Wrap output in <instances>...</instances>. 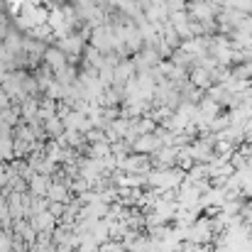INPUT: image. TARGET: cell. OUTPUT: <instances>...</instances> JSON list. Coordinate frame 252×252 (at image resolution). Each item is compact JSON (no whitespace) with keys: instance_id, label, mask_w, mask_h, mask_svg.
Returning a JSON list of instances; mask_svg holds the SVG:
<instances>
[{"instance_id":"obj_5","label":"cell","mask_w":252,"mask_h":252,"mask_svg":"<svg viewBox=\"0 0 252 252\" xmlns=\"http://www.w3.org/2000/svg\"><path fill=\"white\" fill-rule=\"evenodd\" d=\"M10 150H12V147H10L7 142H5V145L0 142V162H2V159H10V157L15 155V152H10Z\"/></svg>"},{"instance_id":"obj_1","label":"cell","mask_w":252,"mask_h":252,"mask_svg":"<svg viewBox=\"0 0 252 252\" xmlns=\"http://www.w3.org/2000/svg\"><path fill=\"white\" fill-rule=\"evenodd\" d=\"M52 184H54V179H52L49 174H34V176L30 179V191H32L34 196H47L49 189H52Z\"/></svg>"},{"instance_id":"obj_2","label":"cell","mask_w":252,"mask_h":252,"mask_svg":"<svg viewBox=\"0 0 252 252\" xmlns=\"http://www.w3.org/2000/svg\"><path fill=\"white\" fill-rule=\"evenodd\" d=\"M32 223H34V228L39 230V233H54V228L59 225V220L49 213V211H44V213H37V216H32L30 218Z\"/></svg>"},{"instance_id":"obj_3","label":"cell","mask_w":252,"mask_h":252,"mask_svg":"<svg viewBox=\"0 0 252 252\" xmlns=\"http://www.w3.org/2000/svg\"><path fill=\"white\" fill-rule=\"evenodd\" d=\"M47 198H49V201H64V203H69V201H74L76 196L71 193V189H69L66 184L54 181V184H52V189H49V193H47Z\"/></svg>"},{"instance_id":"obj_4","label":"cell","mask_w":252,"mask_h":252,"mask_svg":"<svg viewBox=\"0 0 252 252\" xmlns=\"http://www.w3.org/2000/svg\"><path fill=\"white\" fill-rule=\"evenodd\" d=\"M47 211H49L57 220H62V218H64V213H66V203H64V201H52Z\"/></svg>"}]
</instances>
